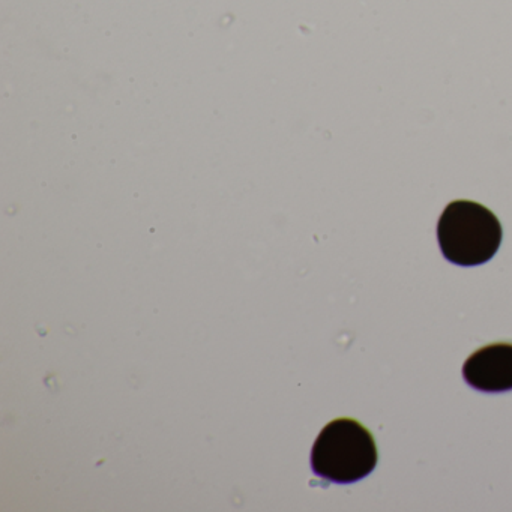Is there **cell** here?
I'll return each mask as SVG.
<instances>
[{"label": "cell", "instance_id": "1", "mask_svg": "<svg viewBox=\"0 0 512 512\" xmlns=\"http://www.w3.org/2000/svg\"><path fill=\"white\" fill-rule=\"evenodd\" d=\"M379 452L370 430L350 418L329 422L311 449V469L319 478L335 484H353L370 475Z\"/></svg>", "mask_w": 512, "mask_h": 512}, {"label": "cell", "instance_id": "2", "mask_svg": "<svg viewBox=\"0 0 512 512\" xmlns=\"http://www.w3.org/2000/svg\"><path fill=\"white\" fill-rule=\"evenodd\" d=\"M437 239L448 262L458 266L484 265L499 250L502 226L485 206L455 200L440 215Z\"/></svg>", "mask_w": 512, "mask_h": 512}, {"label": "cell", "instance_id": "3", "mask_svg": "<svg viewBox=\"0 0 512 512\" xmlns=\"http://www.w3.org/2000/svg\"><path fill=\"white\" fill-rule=\"evenodd\" d=\"M463 377L476 391H511L512 343H491L473 352L464 362Z\"/></svg>", "mask_w": 512, "mask_h": 512}]
</instances>
